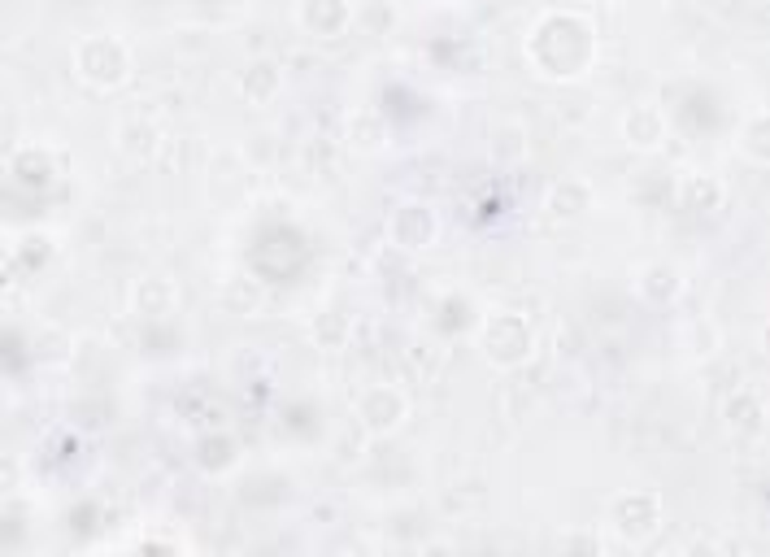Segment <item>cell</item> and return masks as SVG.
Here are the masks:
<instances>
[{
    "label": "cell",
    "mask_w": 770,
    "mask_h": 557,
    "mask_svg": "<svg viewBox=\"0 0 770 557\" xmlns=\"http://www.w3.org/2000/svg\"><path fill=\"white\" fill-rule=\"evenodd\" d=\"M253 270L262 279L270 283H292L296 275H301V266L309 262V244H305V235L296 231V227H283V222H275V227H266L262 235H257V244H253Z\"/></svg>",
    "instance_id": "1"
},
{
    "label": "cell",
    "mask_w": 770,
    "mask_h": 557,
    "mask_svg": "<svg viewBox=\"0 0 770 557\" xmlns=\"http://www.w3.org/2000/svg\"><path fill=\"white\" fill-rule=\"evenodd\" d=\"M288 427H292V431H309V427H314V423H309V410H305V405H296V410H292Z\"/></svg>",
    "instance_id": "2"
}]
</instances>
